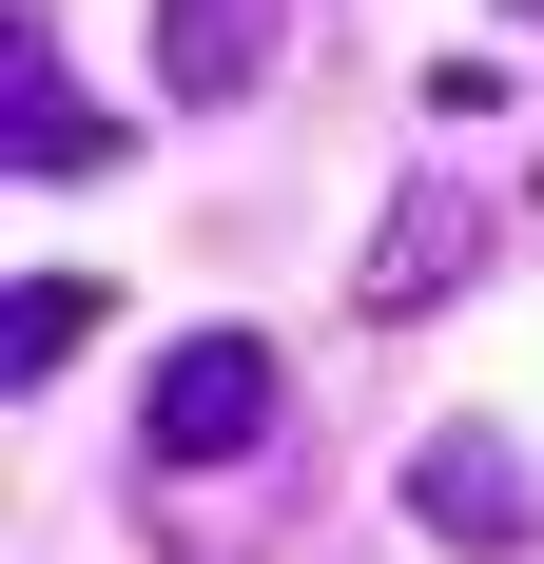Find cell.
<instances>
[{"mask_svg":"<svg viewBox=\"0 0 544 564\" xmlns=\"http://www.w3.org/2000/svg\"><path fill=\"white\" fill-rule=\"evenodd\" d=\"M487 253H505V195H467V175H409V195H389V234L350 253V312H370V332H409V312H447Z\"/></svg>","mask_w":544,"mask_h":564,"instance_id":"cell-1","label":"cell"},{"mask_svg":"<svg viewBox=\"0 0 544 564\" xmlns=\"http://www.w3.org/2000/svg\"><path fill=\"white\" fill-rule=\"evenodd\" d=\"M137 448H156V467H253V448H272V350H253V332L156 350V390H137Z\"/></svg>","mask_w":544,"mask_h":564,"instance_id":"cell-2","label":"cell"},{"mask_svg":"<svg viewBox=\"0 0 544 564\" xmlns=\"http://www.w3.org/2000/svg\"><path fill=\"white\" fill-rule=\"evenodd\" d=\"M409 525H428L447 564H525L544 545V467L505 448V429H428V448H409Z\"/></svg>","mask_w":544,"mask_h":564,"instance_id":"cell-3","label":"cell"},{"mask_svg":"<svg viewBox=\"0 0 544 564\" xmlns=\"http://www.w3.org/2000/svg\"><path fill=\"white\" fill-rule=\"evenodd\" d=\"M0 156H20V175H98V156H117V117L58 78L40 20H0Z\"/></svg>","mask_w":544,"mask_h":564,"instance_id":"cell-4","label":"cell"},{"mask_svg":"<svg viewBox=\"0 0 544 564\" xmlns=\"http://www.w3.org/2000/svg\"><path fill=\"white\" fill-rule=\"evenodd\" d=\"M272 78V0H156V98H253Z\"/></svg>","mask_w":544,"mask_h":564,"instance_id":"cell-5","label":"cell"},{"mask_svg":"<svg viewBox=\"0 0 544 564\" xmlns=\"http://www.w3.org/2000/svg\"><path fill=\"white\" fill-rule=\"evenodd\" d=\"M98 332H117V292H98V273H20V312H0V370H20V390H58Z\"/></svg>","mask_w":544,"mask_h":564,"instance_id":"cell-6","label":"cell"},{"mask_svg":"<svg viewBox=\"0 0 544 564\" xmlns=\"http://www.w3.org/2000/svg\"><path fill=\"white\" fill-rule=\"evenodd\" d=\"M525 20H544V0H525Z\"/></svg>","mask_w":544,"mask_h":564,"instance_id":"cell-7","label":"cell"}]
</instances>
